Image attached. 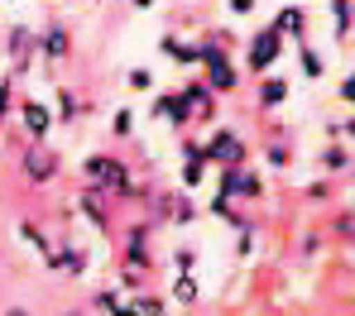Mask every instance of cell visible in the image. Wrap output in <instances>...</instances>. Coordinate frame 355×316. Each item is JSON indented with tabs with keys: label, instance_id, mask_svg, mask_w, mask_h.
<instances>
[{
	"label": "cell",
	"instance_id": "cell-1",
	"mask_svg": "<svg viewBox=\"0 0 355 316\" xmlns=\"http://www.w3.org/2000/svg\"><path fill=\"white\" fill-rule=\"evenodd\" d=\"M87 178H92L96 187H111V192H130V173L120 168L116 158H106V154H92V158H87Z\"/></svg>",
	"mask_w": 355,
	"mask_h": 316
},
{
	"label": "cell",
	"instance_id": "cell-2",
	"mask_svg": "<svg viewBox=\"0 0 355 316\" xmlns=\"http://www.w3.org/2000/svg\"><path fill=\"white\" fill-rule=\"evenodd\" d=\"M202 158H216V163L236 168L245 154H240V139H236V134H226V129H221V134H211V144H207V154H202Z\"/></svg>",
	"mask_w": 355,
	"mask_h": 316
},
{
	"label": "cell",
	"instance_id": "cell-3",
	"mask_svg": "<svg viewBox=\"0 0 355 316\" xmlns=\"http://www.w3.org/2000/svg\"><path fill=\"white\" fill-rule=\"evenodd\" d=\"M24 173H29L34 183H49V178L58 173V158H53L49 149H29V154H24Z\"/></svg>",
	"mask_w": 355,
	"mask_h": 316
},
{
	"label": "cell",
	"instance_id": "cell-4",
	"mask_svg": "<svg viewBox=\"0 0 355 316\" xmlns=\"http://www.w3.org/2000/svg\"><path fill=\"white\" fill-rule=\"evenodd\" d=\"M279 48H284V44H279V29L259 34V39H254V48H250V67H269L274 58H279Z\"/></svg>",
	"mask_w": 355,
	"mask_h": 316
},
{
	"label": "cell",
	"instance_id": "cell-5",
	"mask_svg": "<svg viewBox=\"0 0 355 316\" xmlns=\"http://www.w3.org/2000/svg\"><path fill=\"white\" fill-rule=\"evenodd\" d=\"M19 115H24V129H29V134H49V125H53V120H49V111H44L39 101H24V106H19Z\"/></svg>",
	"mask_w": 355,
	"mask_h": 316
},
{
	"label": "cell",
	"instance_id": "cell-6",
	"mask_svg": "<svg viewBox=\"0 0 355 316\" xmlns=\"http://www.w3.org/2000/svg\"><path fill=\"white\" fill-rule=\"evenodd\" d=\"M154 111H159V115H168L173 125H187V101H182V96H164Z\"/></svg>",
	"mask_w": 355,
	"mask_h": 316
},
{
	"label": "cell",
	"instance_id": "cell-7",
	"mask_svg": "<svg viewBox=\"0 0 355 316\" xmlns=\"http://www.w3.org/2000/svg\"><path fill=\"white\" fill-rule=\"evenodd\" d=\"M10 53H15V63H29V53H34V39H29L24 29H15V34H10Z\"/></svg>",
	"mask_w": 355,
	"mask_h": 316
},
{
	"label": "cell",
	"instance_id": "cell-8",
	"mask_svg": "<svg viewBox=\"0 0 355 316\" xmlns=\"http://www.w3.org/2000/svg\"><path fill=\"white\" fill-rule=\"evenodd\" d=\"M44 48H49L53 58H67V29H49V34H44Z\"/></svg>",
	"mask_w": 355,
	"mask_h": 316
},
{
	"label": "cell",
	"instance_id": "cell-9",
	"mask_svg": "<svg viewBox=\"0 0 355 316\" xmlns=\"http://www.w3.org/2000/svg\"><path fill=\"white\" fill-rule=\"evenodd\" d=\"M159 48H164V53H168V58H178V63H192V58H197V48H182V44H178V39H164V44H159Z\"/></svg>",
	"mask_w": 355,
	"mask_h": 316
},
{
	"label": "cell",
	"instance_id": "cell-10",
	"mask_svg": "<svg viewBox=\"0 0 355 316\" xmlns=\"http://www.w3.org/2000/svg\"><path fill=\"white\" fill-rule=\"evenodd\" d=\"M336 235H341L346 245H355V211H341V216H336Z\"/></svg>",
	"mask_w": 355,
	"mask_h": 316
},
{
	"label": "cell",
	"instance_id": "cell-11",
	"mask_svg": "<svg viewBox=\"0 0 355 316\" xmlns=\"http://www.w3.org/2000/svg\"><path fill=\"white\" fill-rule=\"evenodd\" d=\"M288 96V82H264V106H279Z\"/></svg>",
	"mask_w": 355,
	"mask_h": 316
},
{
	"label": "cell",
	"instance_id": "cell-12",
	"mask_svg": "<svg viewBox=\"0 0 355 316\" xmlns=\"http://www.w3.org/2000/svg\"><path fill=\"white\" fill-rule=\"evenodd\" d=\"M331 10H336V34H346L351 29V0H331Z\"/></svg>",
	"mask_w": 355,
	"mask_h": 316
},
{
	"label": "cell",
	"instance_id": "cell-13",
	"mask_svg": "<svg viewBox=\"0 0 355 316\" xmlns=\"http://www.w3.org/2000/svg\"><path fill=\"white\" fill-rule=\"evenodd\" d=\"M322 163H327V168H346V163H351V154H346V149H327V154H322Z\"/></svg>",
	"mask_w": 355,
	"mask_h": 316
},
{
	"label": "cell",
	"instance_id": "cell-14",
	"mask_svg": "<svg viewBox=\"0 0 355 316\" xmlns=\"http://www.w3.org/2000/svg\"><path fill=\"white\" fill-rule=\"evenodd\" d=\"M178 302H192V297H197V283H192V278H178Z\"/></svg>",
	"mask_w": 355,
	"mask_h": 316
},
{
	"label": "cell",
	"instance_id": "cell-15",
	"mask_svg": "<svg viewBox=\"0 0 355 316\" xmlns=\"http://www.w3.org/2000/svg\"><path fill=\"white\" fill-rule=\"evenodd\" d=\"M279 29H288V34H297V29H302V15H297V10H288V15H279Z\"/></svg>",
	"mask_w": 355,
	"mask_h": 316
},
{
	"label": "cell",
	"instance_id": "cell-16",
	"mask_svg": "<svg viewBox=\"0 0 355 316\" xmlns=\"http://www.w3.org/2000/svg\"><path fill=\"white\" fill-rule=\"evenodd\" d=\"M149 82H154V77H149V72H144V67H139V72H130V86H135V91H144V86H149Z\"/></svg>",
	"mask_w": 355,
	"mask_h": 316
},
{
	"label": "cell",
	"instance_id": "cell-17",
	"mask_svg": "<svg viewBox=\"0 0 355 316\" xmlns=\"http://www.w3.org/2000/svg\"><path fill=\"white\" fill-rule=\"evenodd\" d=\"M130 120H135V115H130V111H120V115H116V134H130Z\"/></svg>",
	"mask_w": 355,
	"mask_h": 316
},
{
	"label": "cell",
	"instance_id": "cell-18",
	"mask_svg": "<svg viewBox=\"0 0 355 316\" xmlns=\"http://www.w3.org/2000/svg\"><path fill=\"white\" fill-rule=\"evenodd\" d=\"M231 10H236V15H250V10H254V0H231Z\"/></svg>",
	"mask_w": 355,
	"mask_h": 316
},
{
	"label": "cell",
	"instance_id": "cell-19",
	"mask_svg": "<svg viewBox=\"0 0 355 316\" xmlns=\"http://www.w3.org/2000/svg\"><path fill=\"white\" fill-rule=\"evenodd\" d=\"M341 96H346V101H355V77H346V82H341Z\"/></svg>",
	"mask_w": 355,
	"mask_h": 316
},
{
	"label": "cell",
	"instance_id": "cell-20",
	"mask_svg": "<svg viewBox=\"0 0 355 316\" xmlns=\"http://www.w3.org/2000/svg\"><path fill=\"white\" fill-rule=\"evenodd\" d=\"M5 106H10V82H0V115H5Z\"/></svg>",
	"mask_w": 355,
	"mask_h": 316
},
{
	"label": "cell",
	"instance_id": "cell-21",
	"mask_svg": "<svg viewBox=\"0 0 355 316\" xmlns=\"http://www.w3.org/2000/svg\"><path fill=\"white\" fill-rule=\"evenodd\" d=\"M5 316H29V312H24V307H10V312H5Z\"/></svg>",
	"mask_w": 355,
	"mask_h": 316
},
{
	"label": "cell",
	"instance_id": "cell-22",
	"mask_svg": "<svg viewBox=\"0 0 355 316\" xmlns=\"http://www.w3.org/2000/svg\"><path fill=\"white\" fill-rule=\"evenodd\" d=\"M135 5H139V10H149V0H135Z\"/></svg>",
	"mask_w": 355,
	"mask_h": 316
},
{
	"label": "cell",
	"instance_id": "cell-23",
	"mask_svg": "<svg viewBox=\"0 0 355 316\" xmlns=\"http://www.w3.org/2000/svg\"><path fill=\"white\" fill-rule=\"evenodd\" d=\"M346 129H351V134H355V120H346Z\"/></svg>",
	"mask_w": 355,
	"mask_h": 316
},
{
	"label": "cell",
	"instance_id": "cell-24",
	"mask_svg": "<svg viewBox=\"0 0 355 316\" xmlns=\"http://www.w3.org/2000/svg\"><path fill=\"white\" fill-rule=\"evenodd\" d=\"M67 316H82V312H67Z\"/></svg>",
	"mask_w": 355,
	"mask_h": 316
}]
</instances>
